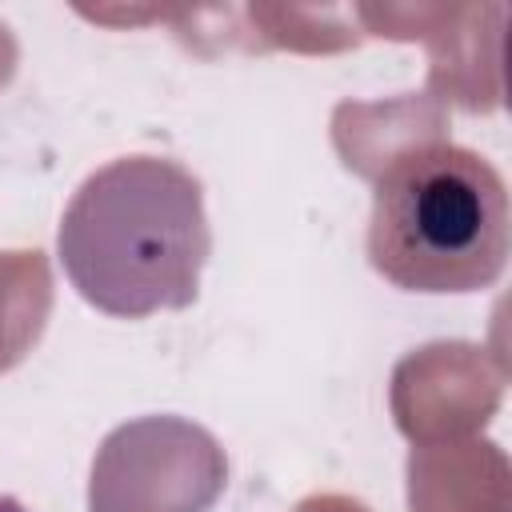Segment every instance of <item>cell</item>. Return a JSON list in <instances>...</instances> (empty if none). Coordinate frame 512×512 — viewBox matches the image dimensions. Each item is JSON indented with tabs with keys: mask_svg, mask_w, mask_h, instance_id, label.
Instances as JSON below:
<instances>
[{
	"mask_svg": "<svg viewBox=\"0 0 512 512\" xmlns=\"http://www.w3.org/2000/svg\"><path fill=\"white\" fill-rule=\"evenodd\" d=\"M368 256L408 292L488 288L508 256L500 172L460 144H416L376 180Z\"/></svg>",
	"mask_w": 512,
	"mask_h": 512,
	"instance_id": "2",
	"label": "cell"
},
{
	"mask_svg": "<svg viewBox=\"0 0 512 512\" xmlns=\"http://www.w3.org/2000/svg\"><path fill=\"white\" fill-rule=\"evenodd\" d=\"M0 512H28V508L16 496H0Z\"/></svg>",
	"mask_w": 512,
	"mask_h": 512,
	"instance_id": "3",
	"label": "cell"
},
{
	"mask_svg": "<svg viewBox=\"0 0 512 512\" xmlns=\"http://www.w3.org/2000/svg\"><path fill=\"white\" fill-rule=\"evenodd\" d=\"M212 232L200 180L176 160L124 156L92 172L60 220V268L112 316L196 300Z\"/></svg>",
	"mask_w": 512,
	"mask_h": 512,
	"instance_id": "1",
	"label": "cell"
}]
</instances>
